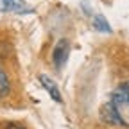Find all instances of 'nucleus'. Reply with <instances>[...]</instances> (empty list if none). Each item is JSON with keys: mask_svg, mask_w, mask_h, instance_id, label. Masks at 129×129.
Here are the masks:
<instances>
[{"mask_svg": "<svg viewBox=\"0 0 129 129\" xmlns=\"http://www.w3.org/2000/svg\"><path fill=\"white\" fill-rule=\"evenodd\" d=\"M111 108L120 124L129 127V81L117 86L111 95Z\"/></svg>", "mask_w": 129, "mask_h": 129, "instance_id": "obj_1", "label": "nucleus"}, {"mask_svg": "<svg viewBox=\"0 0 129 129\" xmlns=\"http://www.w3.org/2000/svg\"><path fill=\"white\" fill-rule=\"evenodd\" d=\"M68 54H70V41L68 40H59L54 47V52H52V61L56 64V68L63 67L67 63Z\"/></svg>", "mask_w": 129, "mask_h": 129, "instance_id": "obj_2", "label": "nucleus"}, {"mask_svg": "<svg viewBox=\"0 0 129 129\" xmlns=\"http://www.w3.org/2000/svg\"><path fill=\"white\" fill-rule=\"evenodd\" d=\"M0 9L11 13H25L29 11V6L25 0H0Z\"/></svg>", "mask_w": 129, "mask_h": 129, "instance_id": "obj_3", "label": "nucleus"}, {"mask_svg": "<svg viewBox=\"0 0 129 129\" xmlns=\"http://www.w3.org/2000/svg\"><path fill=\"white\" fill-rule=\"evenodd\" d=\"M40 83H41V86L50 93V97L54 101H57V102H63V99H61V93H59V88L56 86V83L50 79V77H47V75H40Z\"/></svg>", "mask_w": 129, "mask_h": 129, "instance_id": "obj_4", "label": "nucleus"}, {"mask_svg": "<svg viewBox=\"0 0 129 129\" xmlns=\"http://www.w3.org/2000/svg\"><path fill=\"white\" fill-rule=\"evenodd\" d=\"M9 93H11V83H9V77H7V74L2 70V67H0V101L6 99Z\"/></svg>", "mask_w": 129, "mask_h": 129, "instance_id": "obj_5", "label": "nucleus"}, {"mask_svg": "<svg viewBox=\"0 0 129 129\" xmlns=\"http://www.w3.org/2000/svg\"><path fill=\"white\" fill-rule=\"evenodd\" d=\"M93 27H95L97 30H101V32H111V27H109L108 20L104 18L102 14L93 16Z\"/></svg>", "mask_w": 129, "mask_h": 129, "instance_id": "obj_6", "label": "nucleus"}, {"mask_svg": "<svg viewBox=\"0 0 129 129\" xmlns=\"http://www.w3.org/2000/svg\"><path fill=\"white\" fill-rule=\"evenodd\" d=\"M101 117H102L104 120H108L109 124H117V122H118V118H117V115H115V111H113L111 104H108V106H104V108L101 109Z\"/></svg>", "mask_w": 129, "mask_h": 129, "instance_id": "obj_7", "label": "nucleus"}, {"mask_svg": "<svg viewBox=\"0 0 129 129\" xmlns=\"http://www.w3.org/2000/svg\"><path fill=\"white\" fill-rule=\"evenodd\" d=\"M4 129H25V127L22 124H18V122H7L4 125Z\"/></svg>", "mask_w": 129, "mask_h": 129, "instance_id": "obj_8", "label": "nucleus"}]
</instances>
